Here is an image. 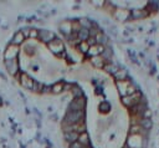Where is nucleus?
<instances>
[{"instance_id":"393cba45","label":"nucleus","mask_w":159,"mask_h":148,"mask_svg":"<svg viewBox=\"0 0 159 148\" xmlns=\"http://www.w3.org/2000/svg\"><path fill=\"white\" fill-rule=\"evenodd\" d=\"M98 109L102 112V113H107L111 111V103L108 101H102L99 104H98Z\"/></svg>"},{"instance_id":"39448f33","label":"nucleus","mask_w":159,"mask_h":148,"mask_svg":"<svg viewBox=\"0 0 159 148\" xmlns=\"http://www.w3.org/2000/svg\"><path fill=\"white\" fill-rule=\"evenodd\" d=\"M86 98L82 96V97H77V98H73L71 101V103L68 104V111L70 112H77V111H84L86 109Z\"/></svg>"},{"instance_id":"423d86ee","label":"nucleus","mask_w":159,"mask_h":148,"mask_svg":"<svg viewBox=\"0 0 159 148\" xmlns=\"http://www.w3.org/2000/svg\"><path fill=\"white\" fill-rule=\"evenodd\" d=\"M145 139L140 136V134H129L128 141H127V146L129 148H144L145 146Z\"/></svg>"},{"instance_id":"1a4fd4ad","label":"nucleus","mask_w":159,"mask_h":148,"mask_svg":"<svg viewBox=\"0 0 159 148\" xmlns=\"http://www.w3.org/2000/svg\"><path fill=\"white\" fill-rule=\"evenodd\" d=\"M40 41L45 42V44H50L51 41H53L56 39V35L50 31V30H39V37H37Z\"/></svg>"},{"instance_id":"6e6552de","label":"nucleus","mask_w":159,"mask_h":148,"mask_svg":"<svg viewBox=\"0 0 159 148\" xmlns=\"http://www.w3.org/2000/svg\"><path fill=\"white\" fill-rule=\"evenodd\" d=\"M47 47H48V50H50L52 53L58 55V56L65 51L63 42H62L61 40H58V39H55L53 41H51L50 44H47Z\"/></svg>"},{"instance_id":"7c9ffc66","label":"nucleus","mask_w":159,"mask_h":148,"mask_svg":"<svg viewBox=\"0 0 159 148\" xmlns=\"http://www.w3.org/2000/svg\"><path fill=\"white\" fill-rule=\"evenodd\" d=\"M42 87H43V85H42V83H40L39 81H35V82H34L32 91H35V92H41V91H42Z\"/></svg>"},{"instance_id":"f257e3e1","label":"nucleus","mask_w":159,"mask_h":148,"mask_svg":"<svg viewBox=\"0 0 159 148\" xmlns=\"http://www.w3.org/2000/svg\"><path fill=\"white\" fill-rule=\"evenodd\" d=\"M86 119V113L84 111H77V112H70L67 111L65 117H63V122L62 124H76L81 121Z\"/></svg>"},{"instance_id":"bb28decb","label":"nucleus","mask_w":159,"mask_h":148,"mask_svg":"<svg viewBox=\"0 0 159 148\" xmlns=\"http://www.w3.org/2000/svg\"><path fill=\"white\" fill-rule=\"evenodd\" d=\"M78 21H80L81 27H82V29H87V30H89V29L94 25L93 22H91L88 19H84V17H83V19H81V20H78Z\"/></svg>"},{"instance_id":"2f4dec72","label":"nucleus","mask_w":159,"mask_h":148,"mask_svg":"<svg viewBox=\"0 0 159 148\" xmlns=\"http://www.w3.org/2000/svg\"><path fill=\"white\" fill-rule=\"evenodd\" d=\"M37 37H39V30H36V29H30L29 39H37Z\"/></svg>"},{"instance_id":"6ab92c4d","label":"nucleus","mask_w":159,"mask_h":148,"mask_svg":"<svg viewBox=\"0 0 159 148\" xmlns=\"http://www.w3.org/2000/svg\"><path fill=\"white\" fill-rule=\"evenodd\" d=\"M113 77L116 78L117 82H118V81H125L127 77H128V72H127V70H124V68H119V70L113 75Z\"/></svg>"},{"instance_id":"c756f323","label":"nucleus","mask_w":159,"mask_h":148,"mask_svg":"<svg viewBox=\"0 0 159 148\" xmlns=\"http://www.w3.org/2000/svg\"><path fill=\"white\" fill-rule=\"evenodd\" d=\"M98 32H99V29H98L96 25H93V26L89 29V37H96Z\"/></svg>"},{"instance_id":"20e7f679","label":"nucleus","mask_w":159,"mask_h":148,"mask_svg":"<svg viewBox=\"0 0 159 148\" xmlns=\"http://www.w3.org/2000/svg\"><path fill=\"white\" fill-rule=\"evenodd\" d=\"M4 66L7 71V73L12 77H16L20 73V65H19V58L15 60H6L4 61Z\"/></svg>"},{"instance_id":"72a5a7b5","label":"nucleus","mask_w":159,"mask_h":148,"mask_svg":"<svg viewBox=\"0 0 159 148\" xmlns=\"http://www.w3.org/2000/svg\"><path fill=\"white\" fill-rule=\"evenodd\" d=\"M68 148H86V147H84V146H82L78 141H76V142H73V143L68 144Z\"/></svg>"},{"instance_id":"a211bd4d","label":"nucleus","mask_w":159,"mask_h":148,"mask_svg":"<svg viewBox=\"0 0 159 148\" xmlns=\"http://www.w3.org/2000/svg\"><path fill=\"white\" fill-rule=\"evenodd\" d=\"M78 136H80V134H78L77 132H66V133H63V138H65V141H66L68 144L76 142V141L78 139Z\"/></svg>"},{"instance_id":"c9c22d12","label":"nucleus","mask_w":159,"mask_h":148,"mask_svg":"<svg viewBox=\"0 0 159 148\" xmlns=\"http://www.w3.org/2000/svg\"><path fill=\"white\" fill-rule=\"evenodd\" d=\"M50 92H51V86H45V85H43L41 93H50Z\"/></svg>"},{"instance_id":"f03ea898","label":"nucleus","mask_w":159,"mask_h":148,"mask_svg":"<svg viewBox=\"0 0 159 148\" xmlns=\"http://www.w3.org/2000/svg\"><path fill=\"white\" fill-rule=\"evenodd\" d=\"M142 97H143V96H142L140 91H138V92H135V93H133V95H129V96H124V97H122V103H123L125 107H128V108L130 109L132 107L137 106V104L140 102Z\"/></svg>"},{"instance_id":"f704fd0d","label":"nucleus","mask_w":159,"mask_h":148,"mask_svg":"<svg viewBox=\"0 0 159 148\" xmlns=\"http://www.w3.org/2000/svg\"><path fill=\"white\" fill-rule=\"evenodd\" d=\"M86 42L88 44V46H89V47H92V46H94V45H97V41H96V37H88Z\"/></svg>"},{"instance_id":"a878e982","label":"nucleus","mask_w":159,"mask_h":148,"mask_svg":"<svg viewBox=\"0 0 159 148\" xmlns=\"http://www.w3.org/2000/svg\"><path fill=\"white\" fill-rule=\"evenodd\" d=\"M139 126H140L143 129L149 131V129L152 128V121H150L149 118H142L140 122H139Z\"/></svg>"},{"instance_id":"9d476101","label":"nucleus","mask_w":159,"mask_h":148,"mask_svg":"<svg viewBox=\"0 0 159 148\" xmlns=\"http://www.w3.org/2000/svg\"><path fill=\"white\" fill-rule=\"evenodd\" d=\"M129 15H130V11L127 10V9H117L116 7V10L113 12V16L117 20H119V21H127V20H129Z\"/></svg>"},{"instance_id":"4be33fe9","label":"nucleus","mask_w":159,"mask_h":148,"mask_svg":"<svg viewBox=\"0 0 159 148\" xmlns=\"http://www.w3.org/2000/svg\"><path fill=\"white\" fill-rule=\"evenodd\" d=\"M63 90H65V83L63 82H56V83H53L51 86V92L55 93V95L61 93Z\"/></svg>"},{"instance_id":"f3484780","label":"nucleus","mask_w":159,"mask_h":148,"mask_svg":"<svg viewBox=\"0 0 159 148\" xmlns=\"http://www.w3.org/2000/svg\"><path fill=\"white\" fill-rule=\"evenodd\" d=\"M109 75H114L118 70H119V66H118V63H116V62H113V61H111V62H106V65H104V67H103Z\"/></svg>"},{"instance_id":"aec40b11","label":"nucleus","mask_w":159,"mask_h":148,"mask_svg":"<svg viewBox=\"0 0 159 148\" xmlns=\"http://www.w3.org/2000/svg\"><path fill=\"white\" fill-rule=\"evenodd\" d=\"M88 37H89V30H87V29H81V30L77 32V40H78L80 42L87 41Z\"/></svg>"},{"instance_id":"f8f14e48","label":"nucleus","mask_w":159,"mask_h":148,"mask_svg":"<svg viewBox=\"0 0 159 148\" xmlns=\"http://www.w3.org/2000/svg\"><path fill=\"white\" fill-rule=\"evenodd\" d=\"M58 27H60V31L65 35V37H67L72 34V22L71 21H63L60 24Z\"/></svg>"},{"instance_id":"ddd939ff","label":"nucleus","mask_w":159,"mask_h":148,"mask_svg":"<svg viewBox=\"0 0 159 148\" xmlns=\"http://www.w3.org/2000/svg\"><path fill=\"white\" fill-rule=\"evenodd\" d=\"M25 36L22 35V32L19 30V31H16L15 34H14V36L11 37V41H10V44H12V45H16V46H21L24 42H25Z\"/></svg>"},{"instance_id":"b1692460","label":"nucleus","mask_w":159,"mask_h":148,"mask_svg":"<svg viewBox=\"0 0 159 148\" xmlns=\"http://www.w3.org/2000/svg\"><path fill=\"white\" fill-rule=\"evenodd\" d=\"M101 57L106 61V62H111L112 57H113V52L111 49H104V51L101 53Z\"/></svg>"},{"instance_id":"dca6fc26","label":"nucleus","mask_w":159,"mask_h":148,"mask_svg":"<svg viewBox=\"0 0 159 148\" xmlns=\"http://www.w3.org/2000/svg\"><path fill=\"white\" fill-rule=\"evenodd\" d=\"M89 62H91V63H92V66H94L96 68H103V67H104V65H106V61L101 57V55H99V56L91 57Z\"/></svg>"},{"instance_id":"cd10ccee","label":"nucleus","mask_w":159,"mask_h":148,"mask_svg":"<svg viewBox=\"0 0 159 148\" xmlns=\"http://www.w3.org/2000/svg\"><path fill=\"white\" fill-rule=\"evenodd\" d=\"M77 50H78L80 52H82V53H87L88 50H89V46H88V44H87L86 41H82V42H80V44L77 45Z\"/></svg>"},{"instance_id":"5701e85b","label":"nucleus","mask_w":159,"mask_h":148,"mask_svg":"<svg viewBox=\"0 0 159 148\" xmlns=\"http://www.w3.org/2000/svg\"><path fill=\"white\" fill-rule=\"evenodd\" d=\"M82 146H84V147H89V136H88V133L87 132H83V133H81L80 136H78V139H77Z\"/></svg>"},{"instance_id":"7ed1b4c3","label":"nucleus","mask_w":159,"mask_h":148,"mask_svg":"<svg viewBox=\"0 0 159 148\" xmlns=\"http://www.w3.org/2000/svg\"><path fill=\"white\" fill-rule=\"evenodd\" d=\"M21 52V46H16L12 44H9L4 51V61L6 60H15L19 57Z\"/></svg>"},{"instance_id":"0eeeda50","label":"nucleus","mask_w":159,"mask_h":148,"mask_svg":"<svg viewBox=\"0 0 159 148\" xmlns=\"http://www.w3.org/2000/svg\"><path fill=\"white\" fill-rule=\"evenodd\" d=\"M15 78L20 82V85H21L24 88H26V90H31V91H32L35 80H32V78L30 77V75H27L26 72H20Z\"/></svg>"},{"instance_id":"2eb2a0df","label":"nucleus","mask_w":159,"mask_h":148,"mask_svg":"<svg viewBox=\"0 0 159 148\" xmlns=\"http://www.w3.org/2000/svg\"><path fill=\"white\" fill-rule=\"evenodd\" d=\"M130 83H132V81H128V80H125V81H118L117 82V87H118L119 93H120L122 97L127 96V88L129 87Z\"/></svg>"},{"instance_id":"4468645a","label":"nucleus","mask_w":159,"mask_h":148,"mask_svg":"<svg viewBox=\"0 0 159 148\" xmlns=\"http://www.w3.org/2000/svg\"><path fill=\"white\" fill-rule=\"evenodd\" d=\"M104 46H102V45H94V46H92V47H89V50H88V52H87V55L89 56V57H94V56H99L103 51H104Z\"/></svg>"},{"instance_id":"412c9836","label":"nucleus","mask_w":159,"mask_h":148,"mask_svg":"<svg viewBox=\"0 0 159 148\" xmlns=\"http://www.w3.org/2000/svg\"><path fill=\"white\" fill-rule=\"evenodd\" d=\"M96 41H97V45H102V46L106 47V45H107V42H108V37H107L102 31H99V32L97 34V36H96Z\"/></svg>"},{"instance_id":"c85d7f7f","label":"nucleus","mask_w":159,"mask_h":148,"mask_svg":"<svg viewBox=\"0 0 159 148\" xmlns=\"http://www.w3.org/2000/svg\"><path fill=\"white\" fill-rule=\"evenodd\" d=\"M72 96H73V98H77V97H82L83 95H82V91H81V88L80 87H77V86H73L72 87Z\"/></svg>"},{"instance_id":"9b49d317","label":"nucleus","mask_w":159,"mask_h":148,"mask_svg":"<svg viewBox=\"0 0 159 148\" xmlns=\"http://www.w3.org/2000/svg\"><path fill=\"white\" fill-rule=\"evenodd\" d=\"M149 14V11H147L145 9H133L130 10V15H129V20H138V19H144L147 17Z\"/></svg>"},{"instance_id":"473e14b6","label":"nucleus","mask_w":159,"mask_h":148,"mask_svg":"<svg viewBox=\"0 0 159 148\" xmlns=\"http://www.w3.org/2000/svg\"><path fill=\"white\" fill-rule=\"evenodd\" d=\"M81 25H80V21H72V31L73 32H78L81 30Z\"/></svg>"}]
</instances>
